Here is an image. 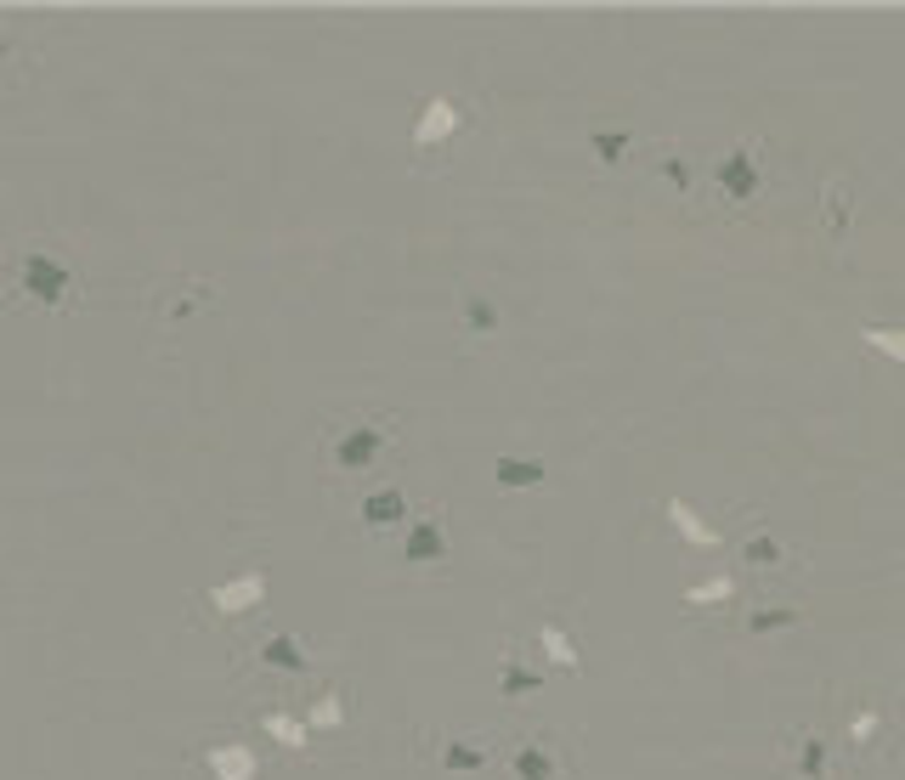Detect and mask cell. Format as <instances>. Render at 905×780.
<instances>
[{
    "label": "cell",
    "mask_w": 905,
    "mask_h": 780,
    "mask_svg": "<svg viewBox=\"0 0 905 780\" xmlns=\"http://www.w3.org/2000/svg\"><path fill=\"white\" fill-rule=\"evenodd\" d=\"M216 294H221V283H210V278H176V283H165V294L153 306V329H176V322H187V317H205L216 306Z\"/></svg>",
    "instance_id": "30bf717a"
},
{
    "label": "cell",
    "mask_w": 905,
    "mask_h": 780,
    "mask_svg": "<svg viewBox=\"0 0 905 780\" xmlns=\"http://www.w3.org/2000/svg\"><path fill=\"white\" fill-rule=\"evenodd\" d=\"M533 644H538V668L544 673H584V650H577L566 617H538Z\"/></svg>",
    "instance_id": "7c38bea8"
},
{
    "label": "cell",
    "mask_w": 905,
    "mask_h": 780,
    "mask_svg": "<svg viewBox=\"0 0 905 780\" xmlns=\"http://www.w3.org/2000/svg\"><path fill=\"white\" fill-rule=\"evenodd\" d=\"M402 447V419L385 408H346L340 419L322 424L317 441V470L329 487H368L385 481V464Z\"/></svg>",
    "instance_id": "6da1fadb"
},
{
    "label": "cell",
    "mask_w": 905,
    "mask_h": 780,
    "mask_svg": "<svg viewBox=\"0 0 905 780\" xmlns=\"http://www.w3.org/2000/svg\"><path fill=\"white\" fill-rule=\"evenodd\" d=\"M826 204H832L826 221H832V232H837V227H844V187H832V192H826Z\"/></svg>",
    "instance_id": "f1b7e54d"
},
{
    "label": "cell",
    "mask_w": 905,
    "mask_h": 780,
    "mask_svg": "<svg viewBox=\"0 0 905 780\" xmlns=\"http://www.w3.org/2000/svg\"><path fill=\"white\" fill-rule=\"evenodd\" d=\"M23 69V40L12 29H0V80H12Z\"/></svg>",
    "instance_id": "4316f807"
},
{
    "label": "cell",
    "mask_w": 905,
    "mask_h": 780,
    "mask_svg": "<svg viewBox=\"0 0 905 780\" xmlns=\"http://www.w3.org/2000/svg\"><path fill=\"white\" fill-rule=\"evenodd\" d=\"M663 176H668V181H674L679 192L690 187V170H685V159H679V153H668V159H663Z\"/></svg>",
    "instance_id": "83f0119b"
},
{
    "label": "cell",
    "mask_w": 905,
    "mask_h": 780,
    "mask_svg": "<svg viewBox=\"0 0 905 780\" xmlns=\"http://www.w3.org/2000/svg\"><path fill=\"white\" fill-rule=\"evenodd\" d=\"M782 560H787V549L775 543L769 532H747V543H742V566L747 571H775Z\"/></svg>",
    "instance_id": "7402d4cb"
},
{
    "label": "cell",
    "mask_w": 905,
    "mask_h": 780,
    "mask_svg": "<svg viewBox=\"0 0 905 780\" xmlns=\"http://www.w3.org/2000/svg\"><path fill=\"white\" fill-rule=\"evenodd\" d=\"M493 481H498L504 492H533V487L549 481V470H544L538 459H515V452H498V459H493Z\"/></svg>",
    "instance_id": "d6986e66"
},
{
    "label": "cell",
    "mask_w": 905,
    "mask_h": 780,
    "mask_svg": "<svg viewBox=\"0 0 905 780\" xmlns=\"http://www.w3.org/2000/svg\"><path fill=\"white\" fill-rule=\"evenodd\" d=\"M730 594H736V577H730V571H719V577L696 582V589H685V606H690V611H702V606H725Z\"/></svg>",
    "instance_id": "603a6c76"
},
{
    "label": "cell",
    "mask_w": 905,
    "mask_h": 780,
    "mask_svg": "<svg viewBox=\"0 0 905 780\" xmlns=\"http://www.w3.org/2000/svg\"><path fill=\"white\" fill-rule=\"evenodd\" d=\"M742 628H747V633H769V628H798V611H793V606H753Z\"/></svg>",
    "instance_id": "d4e9b609"
},
{
    "label": "cell",
    "mask_w": 905,
    "mask_h": 780,
    "mask_svg": "<svg viewBox=\"0 0 905 780\" xmlns=\"http://www.w3.org/2000/svg\"><path fill=\"white\" fill-rule=\"evenodd\" d=\"M459 329L465 340H498L504 334V311L493 294H459Z\"/></svg>",
    "instance_id": "e0dca14e"
},
{
    "label": "cell",
    "mask_w": 905,
    "mask_h": 780,
    "mask_svg": "<svg viewBox=\"0 0 905 780\" xmlns=\"http://www.w3.org/2000/svg\"><path fill=\"white\" fill-rule=\"evenodd\" d=\"M300 719H306V730H311V741L317 736H335V730H346L351 724V707H346V684H322L311 701H300Z\"/></svg>",
    "instance_id": "5bb4252c"
},
{
    "label": "cell",
    "mask_w": 905,
    "mask_h": 780,
    "mask_svg": "<svg viewBox=\"0 0 905 780\" xmlns=\"http://www.w3.org/2000/svg\"><path fill=\"white\" fill-rule=\"evenodd\" d=\"M267 769L272 752L243 730H216L187 752V780H267Z\"/></svg>",
    "instance_id": "3957f363"
},
{
    "label": "cell",
    "mask_w": 905,
    "mask_h": 780,
    "mask_svg": "<svg viewBox=\"0 0 905 780\" xmlns=\"http://www.w3.org/2000/svg\"><path fill=\"white\" fill-rule=\"evenodd\" d=\"M861 340H866L872 351H883L888 362H905V334H899V329H872V322H866Z\"/></svg>",
    "instance_id": "484cf974"
},
{
    "label": "cell",
    "mask_w": 905,
    "mask_h": 780,
    "mask_svg": "<svg viewBox=\"0 0 905 780\" xmlns=\"http://www.w3.org/2000/svg\"><path fill=\"white\" fill-rule=\"evenodd\" d=\"M7 306L12 311H51V317H62V311H74L80 306V294H86V283H80V267L69 260V249H57V243H18V249H7Z\"/></svg>",
    "instance_id": "7a4b0ae2"
},
{
    "label": "cell",
    "mask_w": 905,
    "mask_h": 780,
    "mask_svg": "<svg viewBox=\"0 0 905 780\" xmlns=\"http://www.w3.org/2000/svg\"><path fill=\"white\" fill-rule=\"evenodd\" d=\"M714 181H719V192H725V199H753V192H758V181H764V170H758V148H736L730 159H719L714 164Z\"/></svg>",
    "instance_id": "9a60e30c"
},
{
    "label": "cell",
    "mask_w": 905,
    "mask_h": 780,
    "mask_svg": "<svg viewBox=\"0 0 905 780\" xmlns=\"http://www.w3.org/2000/svg\"><path fill=\"white\" fill-rule=\"evenodd\" d=\"M544 679H549V673H544L538 662H527L515 644L498 650V701H527V696L544 690Z\"/></svg>",
    "instance_id": "4fadbf2b"
},
{
    "label": "cell",
    "mask_w": 905,
    "mask_h": 780,
    "mask_svg": "<svg viewBox=\"0 0 905 780\" xmlns=\"http://www.w3.org/2000/svg\"><path fill=\"white\" fill-rule=\"evenodd\" d=\"M249 724H255V736H261L272 752H289V758H311V752H317V741H311V730H306V719H300V701L255 696V701H249Z\"/></svg>",
    "instance_id": "5b68a950"
},
{
    "label": "cell",
    "mask_w": 905,
    "mask_h": 780,
    "mask_svg": "<svg viewBox=\"0 0 905 780\" xmlns=\"http://www.w3.org/2000/svg\"><path fill=\"white\" fill-rule=\"evenodd\" d=\"M465 130H470V108H465L459 97L436 91V97H425V102L414 108L408 148H414V153H436V148H447L452 137H465Z\"/></svg>",
    "instance_id": "52a82bcc"
},
{
    "label": "cell",
    "mask_w": 905,
    "mask_h": 780,
    "mask_svg": "<svg viewBox=\"0 0 905 780\" xmlns=\"http://www.w3.org/2000/svg\"><path fill=\"white\" fill-rule=\"evenodd\" d=\"M351 514H357V532H362V538H391V532L408 527L414 498H408L397 481H368V487H357Z\"/></svg>",
    "instance_id": "9c48e42d"
},
{
    "label": "cell",
    "mask_w": 905,
    "mask_h": 780,
    "mask_svg": "<svg viewBox=\"0 0 905 780\" xmlns=\"http://www.w3.org/2000/svg\"><path fill=\"white\" fill-rule=\"evenodd\" d=\"M267 594H272V577L267 566H238L227 577H216L210 589L192 600V622H249V617H267Z\"/></svg>",
    "instance_id": "277c9868"
},
{
    "label": "cell",
    "mask_w": 905,
    "mask_h": 780,
    "mask_svg": "<svg viewBox=\"0 0 905 780\" xmlns=\"http://www.w3.org/2000/svg\"><path fill=\"white\" fill-rule=\"evenodd\" d=\"M243 662L267 668V673H278V679H311V673H317L311 644H306L295 628H284V622H267V633L243 650Z\"/></svg>",
    "instance_id": "ba28073f"
},
{
    "label": "cell",
    "mask_w": 905,
    "mask_h": 780,
    "mask_svg": "<svg viewBox=\"0 0 905 780\" xmlns=\"http://www.w3.org/2000/svg\"><path fill=\"white\" fill-rule=\"evenodd\" d=\"M504 763H509V780H560V774L571 769V758H566V747H560L555 736H527V741H515Z\"/></svg>",
    "instance_id": "8fae6325"
},
{
    "label": "cell",
    "mask_w": 905,
    "mask_h": 780,
    "mask_svg": "<svg viewBox=\"0 0 905 780\" xmlns=\"http://www.w3.org/2000/svg\"><path fill=\"white\" fill-rule=\"evenodd\" d=\"M883 730H888V712L883 707H861L855 719H849V747L855 752H872L883 741Z\"/></svg>",
    "instance_id": "44dd1931"
},
{
    "label": "cell",
    "mask_w": 905,
    "mask_h": 780,
    "mask_svg": "<svg viewBox=\"0 0 905 780\" xmlns=\"http://www.w3.org/2000/svg\"><path fill=\"white\" fill-rule=\"evenodd\" d=\"M487 763H493V747H487V741H470V736L436 741V769H441V774H481Z\"/></svg>",
    "instance_id": "2e32d148"
},
{
    "label": "cell",
    "mask_w": 905,
    "mask_h": 780,
    "mask_svg": "<svg viewBox=\"0 0 905 780\" xmlns=\"http://www.w3.org/2000/svg\"><path fill=\"white\" fill-rule=\"evenodd\" d=\"M628 148H634V137H628V130H606V124H595V130H589V153H595L606 170H617V164L628 159Z\"/></svg>",
    "instance_id": "ffe728a7"
},
{
    "label": "cell",
    "mask_w": 905,
    "mask_h": 780,
    "mask_svg": "<svg viewBox=\"0 0 905 780\" xmlns=\"http://www.w3.org/2000/svg\"><path fill=\"white\" fill-rule=\"evenodd\" d=\"M826 763H832L826 736H798V769H804V780H826Z\"/></svg>",
    "instance_id": "cb8c5ba5"
},
{
    "label": "cell",
    "mask_w": 905,
    "mask_h": 780,
    "mask_svg": "<svg viewBox=\"0 0 905 780\" xmlns=\"http://www.w3.org/2000/svg\"><path fill=\"white\" fill-rule=\"evenodd\" d=\"M447 560H452L447 509H414L408 527L397 532V566H408V571H441Z\"/></svg>",
    "instance_id": "8992f818"
},
{
    "label": "cell",
    "mask_w": 905,
    "mask_h": 780,
    "mask_svg": "<svg viewBox=\"0 0 905 780\" xmlns=\"http://www.w3.org/2000/svg\"><path fill=\"white\" fill-rule=\"evenodd\" d=\"M663 514L674 520V532H679L690 549H725V532H719V527H707V520H702V514H696L685 498H668V503H663Z\"/></svg>",
    "instance_id": "ac0fdd59"
}]
</instances>
